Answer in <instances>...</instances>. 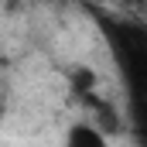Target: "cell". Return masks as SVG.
<instances>
[{"label":"cell","mask_w":147,"mask_h":147,"mask_svg":"<svg viewBox=\"0 0 147 147\" xmlns=\"http://www.w3.org/2000/svg\"><path fill=\"white\" fill-rule=\"evenodd\" d=\"M65 147H110V137L96 123L79 120V123L69 127V134H65Z\"/></svg>","instance_id":"6da1fadb"},{"label":"cell","mask_w":147,"mask_h":147,"mask_svg":"<svg viewBox=\"0 0 147 147\" xmlns=\"http://www.w3.org/2000/svg\"><path fill=\"white\" fill-rule=\"evenodd\" d=\"M69 82H72V92L92 96V89H96V72H92L89 65H75L72 75H69Z\"/></svg>","instance_id":"7a4b0ae2"},{"label":"cell","mask_w":147,"mask_h":147,"mask_svg":"<svg viewBox=\"0 0 147 147\" xmlns=\"http://www.w3.org/2000/svg\"><path fill=\"white\" fill-rule=\"evenodd\" d=\"M96 116H99V120H96V127H99V130H103V134H106V137H113V134H116V130H120V120H116V110H113V106H106V103H96Z\"/></svg>","instance_id":"3957f363"}]
</instances>
